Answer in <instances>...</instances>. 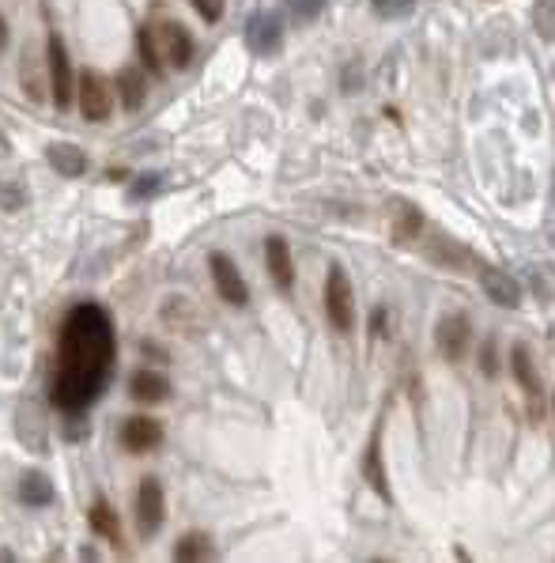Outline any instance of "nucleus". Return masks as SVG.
<instances>
[{
  "label": "nucleus",
  "instance_id": "29",
  "mask_svg": "<svg viewBox=\"0 0 555 563\" xmlns=\"http://www.w3.org/2000/svg\"><path fill=\"white\" fill-rule=\"evenodd\" d=\"M480 367H484V375L495 378L499 375V363H495V344H484V352H480Z\"/></svg>",
  "mask_w": 555,
  "mask_h": 563
},
{
  "label": "nucleus",
  "instance_id": "21",
  "mask_svg": "<svg viewBox=\"0 0 555 563\" xmlns=\"http://www.w3.org/2000/svg\"><path fill=\"white\" fill-rule=\"evenodd\" d=\"M423 231V216L416 205H397V216H393V242L397 246H408V242H416Z\"/></svg>",
  "mask_w": 555,
  "mask_h": 563
},
{
  "label": "nucleus",
  "instance_id": "18",
  "mask_svg": "<svg viewBox=\"0 0 555 563\" xmlns=\"http://www.w3.org/2000/svg\"><path fill=\"white\" fill-rule=\"evenodd\" d=\"M129 393H133L136 401H144V405H159V401H167L170 397V382L159 371H136L133 378H129Z\"/></svg>",
  "mask_w": 555,
  "mask_h": 563
},
{
  "label": "nucleus",
  "instance_id": "25",
  "mask_svg": "<svg viewBox=\"0 0 555 563\" xmlns=\"http://www.w3.org/2000/svg\"><path fill=\"white\" fill-rule=\"evenodd\" d=\"M533 27L544 42H555V0H537L533 8Z\"/></svg>",
  "mask_w": 555,
  "mask_h": 563
},
{
  "label": "nucleus",
  "instance_id": "9",
  "mask_svg": "<svg viewBox=\"0 0 555 563\" xmlns=\"http://www.w3.org/2000/svg\"><path fill=\"white\" fill-rule=\"evenodd\" d=\"M510 371H514L518 386L525 390L529 412H533V416H540V405H544V386H540V375H537V363H533V352H529L525 344H514V352H510Z\"/></svg>",
  "mask_w": 555,
  "mask_h": 563
},
{
  "label": "nucleus",
  "instance_id": "30",
  "mask_svg": "<svg viewBox=\"0 0 555 563\" xmlns=\"http://www.w3.org/2000/svg\"><path fill=\"white\" fill-rule=\"evenodd\" d=\"M12 155V140H8V133L0 129V159H8Z\"/></svg>",
  "mask_w": 555,
  "mask_h": 563
},
{
  "label": "nucleus",
  "instance_id": "2",
  "mask_svg": "<svg viewBox=\"0 0 555 563\" xmlns=\"http://www.w3.org/2000/svg\"><path fill=\"white\" fill-rule=\"evenodd\" d=\"M46 72H50L53 106L68 110L72 99H76V72H72V57H68V46L61 35L46 38Z\"/></svg>",
  "mask_w": 555,
  "mask_h": 563
},
{
  "label": "nucleus",
  "instance_id": "22",
  "mask_svg": "<svg viewBox=\"0 0 555 563\" xmlns=\"http://www.w3.org/2000/svg\"><path fill=\"white\" fill-rule=\"evenodd\" d=\"M136 50H140V61H144V69L155 72V76H163L167 61H163V53H159V42H155V27H140V31H136Z\"/></svg>",
  "mask_w": 555,
  "mask_h": 563
},
{
  "label": "nucleus",
  "instance_id": "24",
  "mask_svg": "<svg viewBox=\"0 0 555 563\" xmlns=\"http://www.w3.org/2000/svg\"><path fill=\"white\" fill-rule=\"evenodd\" d=\"M370 8H374V16L378 19L397 23V19H408L412 12H416V0H370Z\"/></svg>",
  "mask_w": 555,
  "mask_h": 563
},
{
  "label": "nucleus",
  "instance_id": "16",
  "mask_svg": "<svg viewBox=\"0 0 555 563\" xmlns=\"http://www.w3.org/2000/svg\"><path fill=\"white\" fill-rule=\"evenodd\" d=\"M16 499L23 507H50L53 503V480L38 469H27L16 484Z\"/></svg>",
  "mask_w": 555,
  "mask_h": 563
},
{
  "label": "nucleus",
  "instance_id": "33",
  "mask_svg": "<svg viewBox=\"0 0 555 563\" xmlns=\"http://www.w3.org/2000/svg\"><path fill=\"white\" fill-rule=\"evenodd\" d=\"M552 409H555V397H552Z\"/></svg>",
  "mask_w": 555,
  "mask_h": 563
},
{
  "label": "nucleus",
  "instance_id": "32",
  "mask_svg": "<svg viewBox=\"0 0 555 563\" xmlns=\"http://www.w3.org/2000/svg\"><path fill=\"white\" fill-rule=\"evenodd\" d=\"M552 205H555V171H552Z\"/></svg>",
  "mask_w": 555,
  "mask_h": 563
},
{
  "label": "nucleus",
  "instance_id": "19",
  "mask_svg": "<svg viewBox=\"0 0 555 563\" xmlns=\"http://www.w3.org/2000/svg\"><path fill=\"white\" fill-rule=\"evenodd\" d=\"M87 522H91V529H95L99 537H106V541H110L114 548H125V545H121V518H118V511L106 503V499H95V503H91Z\"/></svg>",
  "mask_w": 555,
  "mask_h": 563
},
{
  "label": "nucleus",
  "instance_id": "8",
  "mask_svg": "<svg viewBox=\"0 0 555 563\" xmlns=\"http://www.w3.org/2000/svg\"><path fill=\"white\" fill-rule=\"evenodd\" d=\"M246 46L257 57L280 53V46H284V23H280V16L276 12H253L246 19Z\"/></svg>",
  "mask_w": 555,
  "mask_h": 563
},
{
  "label": "nucleus",
  "instance_id": "23",
  "mask_svg": "<svg viewBox=\"0 0 555 563\" xmlns=\"http://www.w3.org/2000/svg\"><path fill=\"white\" fill-rule=\"evenodd\" d=\"M27 189H23V182L19 178H0V208L4 212H19V208H27Z\"/></svg>",
  "mask_w": 555,
  "mask_h": 563
},
{
  "label": "nucleus",
  "instance_id": "15",
  "mask_svg": "<svg viewBox=\"0 0 555 563\" xmlns=\"http://www.w3.org/2000/svg\"><path fill=\"white\" fill-rule=\"evenodd\" d=\"M46 163H50L61 178H84L87 167H91L84 148H80V144H65V140H57V144L46 148Z\"/></svg>",
  "mask_w": 555,
  "mask_h": 563
},
{
  "label": "nucleus",
  "instance_id": "11",
  "mask_svg": "<svg viewBox=\"0 0 555 563\" xmlns=\"http://www.w3.org/2000/svg\"><path fill=\"white\" fill-rule=\"evenodd\" d=\"M363 477L374 488V495L382 503H393V492H389V473H386V458H382V424L374 427L367 450H363Z\"/></svg>",
  "mask_w": 555,
  "mask_h": 563
},
{
  "label": "nucleus",
  "instance_id": "28",
  "mask_svg": "<svg viewBox=\"0 0 555 563\" xmlns=\"http://www.w3.org/2000/svg\"><path fill=\"white\" fill-rule=\"evenodd\" d=\"M193 8H197V16L204 19V23H219L223 19V0H189Z\"/></svg>",
  "mask_w": 555,
  "mask_h": 563
},
{
  "label": "nucleus",
  "instance_id": "5",
  "mask_svg": "<svg viewBox=\"0 0 555 563\" xmlns=\"http://www.w3.org/2000/svg\"><path fill=\"white\" fill-rule=\"evenodd\" d=\"M167 522V495H163V484L155 477H144L140 488H136V533L144 541H152L155 533Z\"/></svg>",
  "mask_w": 555,
  "mask_h": 563
},
{
  "label": "nucleus",
  "instance_id": "17",
  "mask_svg": "<svg viewBox=\"0 0 555 563\" xmlns=\"http://www.w3.org/2000/svg\"><path fill=\"white\" fill-rule=\"evenodd\" d=\"M114 91H118L121 106H125L129 114H136L140 106L148 103V80H144L140 69H121L118 80H114Z\"/></svg>",
  "mask_w": 555,
  "mask_h": 563
},
{
  "label": "nucleus",
  "instance_id": "14",
  "mask_svg": "<svg viewBox=\"0 0 555 563\" xmlns=\"http://www.w3.org/2000/svg\"><path fill=\"white\" fill-rule=\"evenodd\" d=\"M480 288L488 295L491 303H499L503 310H514L522 307V288H518V280L503 269H480Z\"/></svg>",
  "mask_w": 555,
  "mask_h": 563
},
{
  "label": "nucleus",
  "instance_id": "6",
  "mask_svg": "<svg viewBox=\"0 0 555 563\" xmlns=\"http://www.w3.org/2000/svg\"><path fill=\"white\" fill-rule=\"evenodd\" d=\"M208 273H212V284H216L219 299L231 303V307H246L250 303V288L238 273V265L227 254H208Z\"/></svg>",
  "mask_w": 555,
  "mask_h": 563
},
{
  "label": "nucleus",
  "instance_id": "27",
  "mask_svg": "<svg viewBox=\"0 0 555 563\" xmlns=\"http://www.w3.org/2000/svg\"><path fill=\"white\" fill-rule=\"evenodd\" d=\"M321 8H325V0H287V12L291 19L303 27V23H314L321 16Z\"/></svg>",
  "mask_w": 555,
  "mask_h": 563
},
{
  "label": "nucleus",
  "instance_id": "3",
  "mask_svg": "<svg viewBox=\"0 0 555 563\" xmlns=\"http://www.w3.org/2000/svg\"><path fill=\"white\" fill-rule=\"evenodd\" d=\"M325 314H329V325L337 333H352L355 329V291L340 265H333L329 276H325Z\"/></svg>",
  "mask_w": 555,
  "mask_h": 563
},
{
  "label": "nucleus",
  "instance_id": "13",
  "mask_svg": "<svg viewBox=\"0 0 555 563\" xmlns=\"http://www.w3.org/2000/svg\"><path fill=\"white\" fill-rule=\"evenodd\" d=\"M265 265H269L272 284L280 291H291L295 284V261H291V246L284 235H269L265 239Z\"/></svg>",
  "mask_w": 555,
  "mask_h": 563
},
{
  "label": "nucleus",
  "instance_id": "12",
  "mask_svg": "<svg viewBox=\"0 0 555 563\" xmlns=\"http://www.w3.org/2000/svg\"><path fill=\"white\" fill-rule=\"evenodd\" d=\"M163 443V424L152 420V416H133L121 424V446L133 450V454H148Z\"/></svg>",
  "mask_w": 555,
  "mask_h": 563
},
{
  "label": "nucleus",
  "instance_id": "4",
  "mask_svg": "<svg viewBox=\"0 0 555 563\" xmlns=\"http://www.w3.org/2000/svg\"><path fill=\"white\" fill-rule=\"evenodd\" d=\"M76 106H80V114L84 121H106L110 118V110H114V87L110 80L95 69H84L76 76Z\"/></svg>",
  "mask_w": 555,
  "mask_h": 563
},
{
  "label": "nucleus",
  "instance_id": "7",
  "mask_svg": "<svg viewBox=\"0 0 555 563\" xmlns=\"http://www.w3.org/2000/svg\"><path fill=\"white\" fill-rule=\"evenodd\" d=\"M435 344L446 363H461L472 344V325L465 314H442L435 325Z\"/></svg>",
  "mask_w": 555,
  "mask_h": 563
},
{
  "label": "nucleus",
  "instance_id": "20",
  "mask_svg": "<svg viewBox=\"0 0 555 563\" xmlns=\"http://www.w3.org/2000/svg\"><path fill=\"white\" fill-rule=\"evenodd\" d=\"M174 560L178 563H197V560H216V545L208 533H185L174 545Z\"/></svg>",
  "mask_w": 555,
  "mask_h": 563
},
{
  "label": "nucleus",
  "instance_id": "31",
  "mask_svg": "<svg viewBox=\"0 0 555 563\" xmlns=\"http://www.w3.org/2000/svg\"><path fill=\"white\" fill-rule=\"evenodd\" d=\"M8 46V23H4V16H0V50Z\"/></svg>",
  "mask_w": 555,
  "mask_h": 563
},
{
  "label": "nucleus",
  "instance_id": "10",
  "mask_svg": "<svg viewBox=\"0 0 555 563\" xmlns=\"http://www.w3.org/2000/svg\"><path fill=\"white\" fill-rule=\"evenodd\" d=\"M155 42H159V53H163V61H167L170 69H189V61H193V38H189V31H185L182 23L155 27Z\"/></svg>",
  "mask_w": 555,
  "mask_h": 563
},
{
  "label": "nucleus",
  "instance_id": "1",
  "mask_svg": "<svg viewBox=\"0 0 555 563\" xmlns=\"http://www.w3.org/2000/svg\"><path fill=\"white\" fill-rule=\"evenodd\" d=\"M118 363L114 318L102 303H76L61 322L57 367L50 378V405L65 416H84L99 401Z\"/></svg>",
  "mask_w": 555,
  "mask_h": 563
},
{
  "label": "nucleus",
  "instance_id": "26",
  "mask_svg": "<svg viewBox=\"0 0 555 563\" xmlns=\"http://www.w3.org/2000/svg\"><path fill=\"white\" fill-rule=\"evenodd\" d=\"M163 189V174H140V178H133V186H129V201H152L155 193Z\"/></svg>",
  "mask_w": 555,
  "mask_h": 563
}]
</instances>
